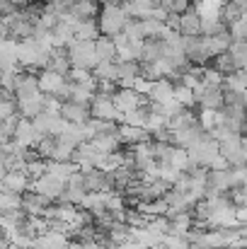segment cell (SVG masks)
I'll use <instances>...</instances> for the list:
<instances>
[{"mask_svg": "<svg viewBox=\"0 0 247 249\" xmlns=\"http://www.w3.org/2000/svg\"><path fill=\"white\" fill-rule=\"evenodd\" d=\"M131 15L124 10V5H116V2H104L102 10H99V29L102 34L107 36H116L126 29Z\"/></svg>", "mask_w": 247, "mask_h": 249, "instance_id": "cell-1", "label": "cell"}, {"mask_svg": "<svg viewBox=\"0 0 247 249\" xmlns=\"http://www.w3.org/2000/svg\"><path fill=\"white\" fill-rule=\"evenodd\" d=\"M68 53H71L73 68H87V71H95L97 63H99V58H97V49H95V41L73 39L71 46H68Z\"/></svg>", "mask_w": 247, "mask_h": 249, "instance_id": "cell-2", "label": "cell"}, {"mask_svg": "<svg viewBox=\"0 0 247 249\" xmlns=\"http://www.w3.org/2000/svg\"><path fill=\"white\" fill-rule=\"evenodd\" d=\"M90 109H92V116L95 119H102V121H124V114L119 111V107H116V102H114V97L112 94H95V99H92V104H90Z\"/></svg>", "mask_w": 247, "mask_h": 249, "instance_id": "cell-3", "label": "cell"}, {"mask_svg": "<svg viewBox=\"0 0 247 249\" xmlns=\"http://www.w3.org/2000/svg\"><path fill=\"white\" fill-rule=\"evenodd\" d=\"M218 155H221V143L213 138V133H209L201 143H196L194 148H189V158L201 167H209Z\"/></svg>", "mask_w": 247, "mask_h": 249, "instance_id": "cell-4", "label": "cell"}, {"mask_svg": "<svg viewBox=\"0 0 247 249\" xmlns=\"http://www.w3.org/2000/svg\"><path fill=\"white\" fill-rule=\"evenodd\" d=\"M114 44H116V58L119 61H141L146 39H131L126 32H121V34L114 36Z\"/></svg>", "mask_w": 247, "mask_h": 249, "instance_id": "cell-5", "label": "cell"}, {"mask_svg": "<svg viewBox=\"0 0 247 249\" xmlns=\"http://www.w3.org/2000/svg\"><path fill=\"white\" fill-rule=\"evenodd\" d=\"M66 186H68V181H63V179H58V177H54V174L46 172V174H41L39 179H32V186H29V189L39 191L41 196H46V198H51V201H61Z\"/></svg>", "mask_w": 247, "mask_h": 249, "instance_id": "cell-6", "label": "cell"}, {"mask_svg": "<svg viewBox=\"0 0 247 249\" xmlns=\"http://www.w3.org/2000/svg\"><path fill=\"white\" fill-rule=\"evenodd\" d=\"M218 143H221V155L230 162V167L247 165V155L245 148H243V133H230Z\"/></svg>", "mask_w": 247, "mask_h": 249, "instance_id": "cell-7", "label": "cell"}, {"mask_svg": "<svg viewBox=\"0 0 247 249\" xmlns=\"http://www.w3.org/2000/svg\"><path fill=\"white\" fill-rule=\"evenodd\" d=\"M34 121V126H37V131L46 138V136H61L63 133V128L68 126V121L61 116V114H54V111H41L39 116H34L32 119Z\"/></svg>", "mask_w": 247, "mask_h": 249, "instance_id": "cell-8", "label": "cell"}, {"mask_svg": "<svg viewBox=\"0 0 247 249\" xmlns=\"http://www.w3.org/2000/svg\"><path fill=\"white\" fill-rule=\"evenodd\" d=\"M114 102H116L121 114H129V111L143 107L148 102V94H141L138 89H131V87H119L116 94H114Z\"/></svg>", "mask_w": 247, "mask_h": 249, "instance_id": "cell-9", "label": "cell"}, {"mask_svg": "<svg viewBox=\"0 0 247 249\" xmlns=\"http://www.w3.org/2000/svg\"><path fill=\"white\" fill-rule=\"evenodd\" d=\"M0 186H2V191L24 194V191H29V186H32V177H29L24 169H10V172L2 174Z\"/></svg>", "mask_w": 247, "mask_h": 249, "instance_id": "cell-10", "label": "cell"}, {"mask_svg": "<svg viewBox=\"0 0 247 249\" xmlns=\"http://www.w3.org/2000/svg\"><path fill=\"white\" fill-rule=\"evenodd\" d=\"M41 133L37 131V126H34V121L32 119H19V124H17V131H15V141L19 143V145H24V148H37L39 143H41Z\"/></svg>", "mask_w": 247, "mask_h": 249, "instance_id": "cell-11", "label": "cell"}, {"mask_svg": "<svg viewBox=\"0 0 247 249\" xmlns=\"http://www.w3.org/2000/svg\"><path fill=\"white\" fill-rule=\"evenodd\" d=\"M174 133V145H179V148H194L196 143H201L211 131L209 128H204L201 124H194V126H189V128H182V131H172Z\"/></svg>", "mask_w": 247, "mask_h": 249, "instance_id": "cell-12", "label": "cell"}, {"mask_svg": "<svg viewBox=\"0 0 247 249\" xmlns=\"http://www.w3.org/2000/svg\"><path fill=\"white\" fill-rule=\"evenodd\" d=\"M17 104H19V114L24 119H34L41 111H46V94L34 92V94H27V97H17Z\"/></svg>", "mask_w": 247, "mask_h": 249, "instance_id": "cell-13", "label": "cell"}, {"mask_svg": "<svg viewBox=\"0 0 247 249\" xmlns=\"http://www.w3.org/2000/svg\"><path fill=\"white\" fill-rule=\"evenodd\" d=\"M99 153H116V150H121L124 148V141H121V133H119V128H112V131H104V133H99V136H95L92 141H90Z\"/></svg>", "mask_w": 247, "mask_h": 249, "instance_id": "cell-14", "label": "cell"}, {"mask_svg": "<svg viewBox=\"0 0 247 249\" xmlns=\"http://www.w3.org/2000/svg\"><path fill=\"white\" fill-rule=\"evenodd\" d=\"M49 206H51V198L41 196V194L34 191V189H29V191L22 194V208H24L27 215H44Z\"/></svg>", "mask_w": 247, "mask_h": 249, "instance_id": "cell-15", "label": "cell"}, {"mask_svg": "<svg viewBox=\"0 0 247 249\" xmlns=\"http://www.w3.org/2000/svg\"><path fill=\"white\" fill-rule=\"evenodd\" d=\"M209 186L221 191V194H230L235 189L233 167H228V169H209Z\"/></svg>", "mask_w": 247, "mask_h": 249, "instance_id": "cell-16", "label": "cell"}, {"mask_svg": "<svg viewBox=\"0 0 247 249\" xmlns=\"http://www.w3.org/2000/svg\"><path fill=\"white\" fill-rule=\"evenodd\" d=\"M68 240H71V237H68L66 232L49 230V232H41V235H37V237H34L32 249H63V247H68V245H71Z\"/></svg>", "mask_w": 247, "mask_h": 249, "instance_id": "cell-17", "label": "cell"}, {"mask_svg": "<svg viewBox=\"0 0 247 249\" xmlns=\"http://www.w3.org/2000/svg\"><path fill=\"white\" fill-rule=\"evenodd\" d=\"M174 87L177 85L172 83L170 78H160V80H155V83L151 85L148 97L155 104H170V102H174Z\"/></svg>", "mask_w": 247, "mask_h": 249, "instance_id": "cell-18", "label": "cell"}, {"mask_svg": "<svg viewBox=\"0 0 247 249\" xmlns=\"http://www.w3.org/2000/svg\"><path fill=\"white\" fill-rule=\"evenodd\" d=\"M61 116L71 124H85V121L92 119V109L87 104H78V102H63Z\"/></svg>", "mask_w": 247, "mask_h": 249, "instance_id": "cell-19", "label": "cell"}, {"mask_svg": "<svg viewBox=\"0 0 247 249\" xmlns=\"http://www.w3.org/2000/svg\"><path fill=\"white\" fill-rule=\"evenodd\" d=\"M179 32H182L184 36H196V34H201V15L196 12L194 5H191L187 12L179 15Z\"/></svg>", "mask_w": 247, "mask_h": 249, "instance_id": "cell-20", "label": "cell"}, {"mask_svg": "<svg viewBox=\"0 0 247 249\" xmlns=\"http://www.w3.org/2000/svg\"><path fill=\"white\" fill-rule=\"evenodd\" d=\"M119 133H121L124 145H136V143H143V141H153L151 131L143 128V126H129V124H121V126H119Z\"/></svg>", "mask_w": 247, "mask_h": 249, "instance_id": "cell-21", "label": "cell"}, {"mask_svg": "<svg viewBox=\"0 0 247 249\" xmlns=\"http://www.w3.org/2000/svg\"><path fill=\"white\" fill-rule=\"evenodd\" d=\"M49 68H51V71H58V73H63V75H68V73L73 71V61H71V53H68V49H63V46H56V49L51 51Z\"/></svg>", "mask_w": 247, "mask_h": 249, "instance_id": "cell-22", "label": "cell"}, {"mask_svg": "<svg viewBox=\"0 0 247 249\" xmlns=\"http://www.w3.org/2000/svg\"><path fill=\"white\" fill-rule=\"evenodd\" d=\"M95 49H97V58H99V63H104V61H119V58H116V44H114V36L102 34V36L95 41Z\"/></svg>", "mask_w": 247, "mask_h": 249, "instance_id": "cell-23", "label": "cell"}, {"mask_svg": "<svg viewBox=\"0 0 247 249\" xmlns=\"http://www.w3.org/2000/svg\"><path fill=\"white\" fill-rule=\"evenodd\" d=\"M163 56H165V41L163 39H146L141 63H158Z\"/></svg>", "mask_w": 247, "mask_h": 249, "instance_id": "cell-24", "label": "cell"}, {"mask_svg": "<svg viewBox=\"0 0 247 249\" xmlns=\"http://www.w3.org/2000/svg\"><path fill=\"white\" fill-rule=\"evenodd\" d=\"M102 36L99 29V19H82L76 27V39H85V41H97Z\"/></svg>", "mask_w": 247, "mask_h": 249, "instance_id": "cell-25", "label": "cell"}, {"mask_svg": "<svg viewBox=\"0 0 247 249\" xmlns=\"http://www.w3.org/2000/svg\"><path fill=\"white\" fill-rule=\"evenodd\" d=\"M71 12L78 17V19H97V12H99V5L97 0H76L71 5Z\"/></svg>", "mask_w": 247, "mask_h": 249, "instance_id": "cell-26", "label": "cell"}, {"mask_svg": "<svg viewBox=\"0 0 247 249\" xmlns=\"http://www.w3.org/2000/svg\"><path fill=\"white\" fill-rule=\"evenodd\" d=\"M136 208L148 218H158V215L167 213L170 203H167V198H155V201H141V203H136Z\"/></svg>", "mask_w": 247, "mask_h": 249, "instance_id": "cell-27", "label": "cell"}, {"mask_svg": "<svg viewBox=\"0 0 247 249\" xmlns=\"http://www.w3.org/2000/svg\"><path fill=\"white\" fill-rule=\"evenodd\" d=\"M97 80H109V83H119V61H104L97 63V68L92 71Z\"/></svg>", "mask_w": 247, "mask_h": 249, "instance_id": "cell-28", "label": "cell"}, {"mask_svg": "<svg viewBox=\"0 0 247 249\" xmlns=\"http://www.w3.org/2000/svg\"><path fill=\"white\" fill-rule=\"evenodd\" d=\"M194 124H199V116H194L191 109H182L177 116L170 119V128H172V131H182V128H189V126H194Z\"/></svg>", "mask_w": 247, "mask_h": 249, "instance_id": "cell-29", "label": "cell"}, {"mask_svg": "<svg viewBox=\"0 0 247 249\" xmlns=\"http://www.w3.org/2000/svg\"><path fill=\"white\" fill-rule=\"evenodd\" d=\"M243 15H245V10H243V7H240L238 2H233V0H226V2H223L221 17H223V22H226L228 27H230L233 22H238V19H240Z\"/></svg>", "mask_w": 247, "mask_h": 249, "instance_id": "cell-30", "label": "cell"}, {"mask_svg": "<svg viewBox=\"0 0 247 249\" xmlns=\"http://www.w3.org/2000/svg\"><path fill=\"white\" fill-rule=\"evenodd\" d=\"M174 99H177L182 107H187V109H194V104H196L194 89L187 87V85H182V83H177V87H174Z\"/></svg>", "mask_w": 247, "mask_h": 249, "instance_id": "cell-31", "label": "cell"}, {"mask_svg": "<svg viewBox=\"0 0 247 249\" xmlns=\"http://www.w3.org/2000/svg\"><path fill=\"white\" fill-rule=\"evenodd\" d=\"M0 208H2V213H10V211H22V194L2 191V194H0Z\"/></svg>", "mask_w": 247, "mask_h": 249, "instance_id": "cell-32", "label": "cell"}, {"mask_svg": "<svg viewBox=\"0 0 247 249\" xmlns=\"http://www.w3.org/2000/svg\"><path fill=\"white\" fill-rule=\"evenodd\" d=\"M228 53L233 56L238 68H247V41H233V46L228 49Z\"/></svg>", "mask_w": 247, "mask_h": 249, "instance_id": "cell-33", "label": "cell"}, {"mask_svg": "<svg viewBox=\"0 0 247 249\" xmlns=\"http://www.w3.org/2000/svg\"><path fill=\"white\" fill-rule=\"evenodd\" d=\"M213 66H216L223 75H230V73L238 71V66H235V61H233V56H230L228 51L221 53V56H216V58H213Z\"/></svg>", "mask_w": 247, "mask_h": 249, "instance_id": "cell-34", "label": "cell"}, {"mask_svg": "<svg viewBox=\"0 0 247 249\" xmlns=\"http://www.w3.org/2000/svg\"><path fill=\"white\" fill-rule=\"evenodd\" d=\"M228 29H230V34H233L235 41H247V12L238 19V22H233Z\"/></svg>", "mask_w": 247, "mask_h": 249, "instance_id": "cell-35", "label": "cell"}, {"mask_svg": "<svg viewBox=\"0 0 247 249\" xmlns=\"http://www.w3.org/2000/svg\"><path fill=\"white\" fill-rule=\"evenodd\" d=\"M199 124L204 126V128H216V124H218V111L216 109H201V114H199Z\"/></svg>", "mask_w": 247, "mask_h": 249, "instance_id": "cell-36", "label": "cell"}, {"mask_svg": "<svg viewBox=\"0 0 247 249\" xmlns=\"http://www.w3.org/2000/svg\"><path fill=\"white\" fill-rule=\"evenodd\" d=\"M182 174H184V172H182V169H177V167H172V165H160V179L170 181L172 186L177 184V179H179Z\"/></svg>", "mask_w": 247, "mask_h": 249, "instance_id": "cell-37", "label": "cell"}, {"mask_svg": "<svg viewBox=\"0 0 247 249\" xmlns=\"http://www.w3.org/2000/svg\"><path fill=\"white\" fill-rule=\"evenodd\" d=\"M228 167H230V162H228L223 155H218V158H216V160L209 165V169H228Z\"/></svg>", "mask_w": 247, "mask_h": 249, "instance_id": "cell-38", "label": "cell"}, {"mask_svg": "<svg viewBox=\"0 0 247 249\" xmlns=\"http://www.w3.org/2000/svg\"><path fill=\"white\" fill-rule=\"evenodd\" d=\"M170 29H179V12H170V17H167V22H165Z\"/></svg>", "mask_w": 247, "mask_h": 249, "instance_id": "cell-39", "label": "cell"}, {"mask_svg": "<svg viewBox=\"0 0 247 249\" xmlns=\"http://www.w3.org/2000/svg\"><path fill=\"white\" fill-rule=\"evenodd\" d=\"M116 249H148L143 242H138V240H129L126 245H119Z\"/></svg>", "mask_w": 247, "mask_h": 249, "instance_id": "cell-40", "label": "cell"}, {"mask_svg": "<svg viewBox=\"0 0 247 249\" xmlns=\"http://www.w3.org/2000/svg\"><path fill=\"white\" fill-rule=\"evenodd\" d=\"M238 220H240L243 225H247V206H240V208H238Z\"/></svg>", "mask_w": 247, "mask_h": 249, "instance_id": "cell-41", "label": "cell"}, {"mask_svg": "<svg viewBox=\"0 0 247 249\" xmlns=\"http://www.w3.org/2000/svg\"><path fill=\"white\" fill-rule=\"evenodd\" d=\"M104 2H116V5H124V2H129V0H104Z\"/></svg>", "mask_w": 247, "mask_h": 249, "instance_id": "cell-42", "label": "cell"}, {"mask_svg": "<svg viewBox=\"0 0 247 249\" xmlns=\"http://www.w3.org/2000/svg\"><path fill=\"white\" fill-rule=\"evenodd\" d=\"M243 133H247V119H245V126H243Z\"/></svg>", "mask_w": 247, "mask_h": 249, "instance_id": "cell-43", "label": "cell"}, {"mask_svg": "<svg viewBox=\"0 0 247 249\" xmlns=\"http://www.w3.org/2000/svg\"><path fill=\"white\" fill-rule=\"evenodd\" d=\"M148 249H160V247H148Z\"/></svg>", "mask_w": 247, "mask_h": 249, "instance_id": "cell-44", "label": "cell"}, {"mask_svg": "<svg viewBox=\"0 0 247 249\" xmlns=\"http://www.w3.org/2000/svg\"><path fill=\"white\" fill-rule=\"evenodd\" d=\"M245 102H247V89H245Z\"/></svg>", "mask_w": 247, "mask_h": 249, "instance_id": "cell-45", "label": "cell"}]
</instances>
